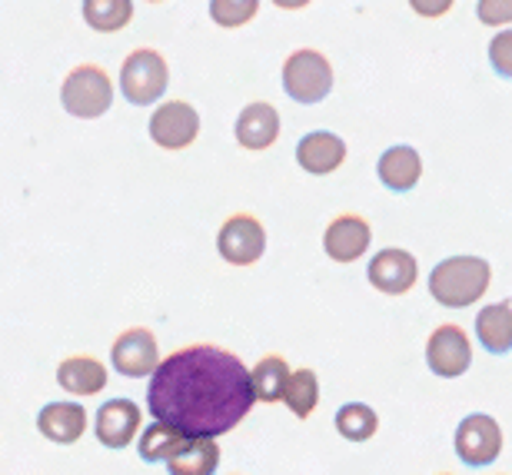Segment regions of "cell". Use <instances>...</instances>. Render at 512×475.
Instances as JSON below:
<instances>
[{
    "label": "cell",
    "instance_id": "ffe728a7",
    "mask_svg": "<svg viewBox=\"0 0 512 475\" xmlns=\"http://www.w3.org/2000/svg\"><path fill=\"white\" fill-rule=\"evenodd\" d=\"M220 466V446L213 439H190L167 462L170 475H213Z\"/></svg>",
    "mask_w": 512,
    "mask_h": 475
},
{
    "label": "cell",
    "instance_id": "d4e9b609",
    "mask_svg": "<svg viewBox=\"0 0 512 475\" xmlns=\"http://www.w3.org/2000/svg\"><path fill=\"white\" fill-rule=\"evenodd\" d=\"M283 402L290 406V412H293L296 419H306V416H310V412L316 409V402H320V382H316V373H313V369H296Z\"/></svg>",
    "mask_w": 512,
    "mask_h": 475
},
{
    "label": "cell",
    "instance_id": "5b68a950",
    "mask_svg": "<svg viewBox=\"0 0 512 475\" xmlns=\"http://www.w3.org/2000/svg\"><path fill=\"white\" fill-rule=\"evenodd\" d=\"M170 70L157 50H133L120 67V90L133 107H147L167 94Z\"/></svg>",
    "mask_w": 512,
    "mask_h": 475
},
{
    "label": "cell",
    "instance_id": "5bb4252c",
    "mask_svg": "<svg viewBox=\"0 0 512 475\" xmlns=\"http://www.w3.org/2000/svg\"><path fill=\"white\" fill-rule=\"evenodd\" d=\"M346 160V143L336 137V133L316 130L306 133V137L296 143V163L313 173V177H326V173L340 170Z\"/></svg>",
    "mask_w": 512,
    "mask_h": 475
},
{
    "label": "cell",
    "instance_id": "603a6c76",
    "mask_svg": "<svg viewBox=\"0 0 512 475\" xmlns=\"http://www.w3.org/2000/svg\"><path fill=\"white\" fill-rule=\"evenodd\" d=\"M84 17L90 27L100 30V34H114V30H124L130 24L133 4L130 0H87Z\"/></svg>",
    "mask_w": 512,
    "mask_h": 475
},
{
    "label": "cell",
    "instance_id": "9c48e42d",
    "mask_svg": "<svg viewBox=\"0 0 512 475\" xmlns=\"http://www.w3.org/2000/svg\"><path fill=\"white\" fill-rule=\"evenodd\" d=\"M110 363L120 376L127 379H143L153 376L160 369V353H157V339L150 329H127L117 336L114 349H110Z\"/></svg>",
    "mask_w": 512,
    "mask_h": 475
},
{
    "label": "cell",
    "instance_id": "ac0fdd59",
    "mask_svg": "<svg viewBox=\"0 0 512 475\" xmlns=\"http://www.w3.org/2000/svg\"><path fill=\"white\" fill-rule=\"evenodd\" d=\"M376 173H380V180L389 190L409 193L419 183V177H423V160H419V153L413 147H389L380 157Z\"/></svg>",
    "mask_w": 512,
    "mask_h": 475
},
{
    "label": "cell",
    "instance_id": "44dd1931",
    "mask_svg": "<svg viewBox=\"0 0 512 475\" xmlns=\"http://www.w3.org/2000/svg\"><path fill=\"white\" fill-rule=\"evenodd\" d=\"M293 369L286 366L283 356H263L253 366V392L260 402H283L286 389H290Z\"/></svg>",
    "mask_w": 512,
    "mask_h": 475
},
{
    "label": "cell",
    "instance_id": "8992f818",
    "mask_svg": "<svg viewBox=\"0 0 512 475\" xmlns=\"http://www.w3.org/2000/svg\"><path fill=\"white\" fill-rule=\"evenodd\" d=\"M503 452V429L493 416H483V412H473L459 422L456 429V456L473 469L493 466Z\"/></svg>",
    "mask_w": 512,
    "mask_h": 475
},
{
    "label": "cell",
    "instance_id": "ba28073f",
    "mask_svg": "<svg viewBox=\"0 0 512 475\" xmlns=\"http://www.w3.org/2000/svg\"><path fill=\"white\" fill-rule=\"evenodd\" d=\"M217 250H220L223 260L233 263V266L256 263L266 250V233H263L260 220H256V216H247V213L230 216V220L220 226Z\"/></svg>",
    "mask_w": 512,
    "mask_h": 475
},
{
    "label": "cell",
    "instance_id": "8fae6325",
    "mask_svg": "<svg viewBox=\"0 0 512 475\" xmlns=\"http://www.w3.org/2000/svg\"><path fill=\"white\" fill-rule=\"evenodd\" d=\"M370 283L380 289L386 296H403L409 289L416 286V276H419V266L413 260V253L406 250H396V246H389V250H380L370 260Z\"/></svg>",
    "mask_w": 512,
    "mask_h": 475
},
{
    "label": "cell",
    "instance_id": "7c38bea8",
    "mask_svg": "<svg viewBox=\"0 0 512 475\" xmlns=\"http://www.w3.org/2000/svg\"><path fill=\"white\" fill-rule=\"evenodd\" d=\"M323 250L333 263H353L370 250V223L363 216H336V220L326 226L323 236Z\"/></svg>",
    "mask_w": 512,
    "mask_h": 475
},
{
    "label": "cell",
    "instance_id": "277c9868",
    "mask_svg": "<svg viewBox=\"0 0 512 475\" xmlns=\"http://www.w3.org/2000/svg\"><path fill=\"white\" fill-rule=\"evenodd\" d=\"M283 90L293 103H320L333 90V67L320 50H293L283 64Z\"/></svg>",
    "mask_w": 512,
    "mask_h": 475
},
{
    "label": "cell",
    "instance_id": "cb8c5ba5",
    "mask_svg": "<svg viewBox=\"0 0 512 475\" xmlns=\"http://www.w3.org/2000/svg\"><path fill=\"white\" fill-rule=\"evenodd\" d=\"M376 429H380V416L370 406H363V402H350V406L336 412V432L350 442H366L370 436H376Z\"/></svg>",
    "mask_w": 512,
    "mask_h": 475
},
{
    "label": "cell",
    "instance_id": "e0dca14e",
    "mask_svg": "<svg viewBox=\"0 0 512 475\" xmlns=\"http://www.w3.org/2000/svg\"><path fill=\"white\" fill-rule=\"evenodd\" d=\"M57 382L70 396H97L107 389V369L94 356H70L60 363Z\"/></svg>",
    "mask_w": 512,
    "mask_h": 475
},
{
    "label": "cell",
    "instance_id": "9a60e30c",
    "mask_svg": "<svg viewBox=\"0 0 512 475\" xmlns=\"http://www.w3.org/2000/svg\"><path fill=\"white\" fill-rule=\"evenodd\" d=\"M37 429L40 436L57 442V446H70L87 432V412L80 402H50V406L40 409Z\"/></svg>",
    "mask_w": 512,
    "mask_h": 475
},
{
    "label": "cell",
    "instance_id": "d6986e66",
    "mask_svg": "<svg viewBox=\"0 0 512 475\" xmlns=\"http://www.w3.org/2000/svg\"><path fill=\"white\" fill-rule=\"evenodd\" d=\"M476 336L483 343L486 353L503 356L512 349V306L509 303H493L483 306L476 316Z\"/></svg>",
    "mask_w": 512,
    "mask_h": 475
},
{
    "label": "cell",
    "instance_id": "2e32d148",
    "mask_svg": "<svg viewBox=\"0 0 512 475\" xmlns=\"http://www.w3.org/2000/svg\"><path fill=\"white\" fill-rule=\"evenodd\" d=\"M233 133H237L240 147L266 150V147H273L276 137H280V113H276L270 103H250V107L240 110Z\"/></svg>",
    "mask_w": 512,
    "mask_h": 475
},
{
    "label": "cell",
    "instance_id": "30bf717a",
    "mask_svg": "<svg viewBox=\"0 0 512 475\" xmlns=\"http://www.w3.org/2000/svg\"><path fill=\"white\" fill-rule=\"evenodd\" d=\"M426 363L436 376L456 379L463 376L469 363H473V346H469L466 333L459 326H439L426 343Z\"/></svg>",
    "mask_w": 512,
    "mask_h": 475
},
{
    "label": "cell",
    "instance_id": "484cf974",
    "mask_svg": "<svg viewBox=\"0 0 512 475\" xmlns=\"http://www.w3.org/2000/svg\"><path fill=\"white\" fill-rule=\"evenodd\" d=\"M260 10V4L256 0H213L210 4V17L217 20L220 27H243L247 20Z\"/></svg>",
    "mask_w": 512,
    "mask_h": 475
},
{
    "label": "cell",
    "instance_id": "4316f807",
    "mask_svg": "<svg viewBox=\"0 0 512 475\" xmlns=\"http://www.w3.org/2000/svg\"><path fill=\"white\" fill-rule=\"evenodd\" d=\"M489 60H493L499 77L512 80V30H499L493 37V44H489Z\"/></svg>",
    "mask_w": 512,
    "mask_h": 475
},
{
    "label": "cell",
    "instance_id": "52a82bcc",
    "mask_svg": "<svg viewBox=\"0 0 512 475\" xmlns=\"http://www.w3.org/2000/svg\"><path fill=\"white\" fill-rule=\"evenodd\" d=\"M200 133V113L187 100L160 103L150 117V140L163 150H183L197 140Z\"/></svg>",
    "mask_w": 512,
    "mask_h": 475
},
{
    "label": "cell",
    "instance_id": "7a4b0ae2",
    "mask_svg": "<svg viewBox=\"0 0 512 475\" xmlns=\"http://www.w3.org/2000/svg\"><path fill=\"white\" fill-rule=\"evenodd\" d=\"M493 270L479 256H449V260L436 263V270L429 273V293L439 306L449 309H466L479 303V296L489 289Z\"/></svg>",
    "mask_w": 512,
    "mask_h": 475
},
{
    "label": "cell",
    "instance_id": "3957f363",
    "mask_svg": "<svg viewBox=\"0 0 512 475\" xmlns=\"http://www.w3.org/2000/svg\"><path fill=\"white\" fill-rule=\"evenodd\" d=\"M60 103L70 117L80 120H97L104 117L114 103V84H110L107 70L94 64H80L67 74L64 87H60Z\"/></svg>",
    "mask_w": 512,
    "mask_h": 475
},
{
    "label": "cell",
    "instance_id": "7402d4cb",
    "mask_svg": "<svg viewBox=\"0 0 512 475\" xmlns=\"http://www.w3.org/2000/svg\"><path fill=\"white\" fill-rule=\"evenodd\" d=\"M187 436L177 432L173 426H163V422H153L150 429H143L140 436V459L143 462H170L177 452L187 446Z\"/></svg>",
    "mask_w": 512,
    "mask_h": 475
},
{
    "label": "cell",
    "instance_id": "6da1fadb",
    "mask_svg": "<svg viewBox=\"0 0 512 475\" xmlns=\"http://www.w3.org/2000/svg\"><path fill=\"white\" fill-rule=\"evenodd\" d=\"M253 369L220 346H187L160 363L147 386L150 416L187 439H217L250 416Z\"/></svg>",
    "mask_w": 512,
    "mask_h": 475
},
{
    "label": "cell",
    "instance_id": "83f0119b",
    "mask_svg": "<svg viewBox=\"0 0 512 475\" xmlns=\"http://www.w3.org/2000/svg\"><path fill=\"white\" fill-rule=\"evenodd\" d=\"M476 14L483 24H512V0L503 4V0H483V4L476 7Z\"/></svg>",
    "mask_w": 512,
    "mask_h": 475
},
{
    "label": "cell",
    "instance_id": "4fadbf2b",
    "mask_svg": "<svg viewBox=\"0 0 512 475\" xmlns=\"http://www.w3.org/2000/svg\"><path fill=\"white\" fill-rule=\"evenodd\" d=\"M140 429V409L130 399H110L97 409L94 432L100 446L107 449H127Z\"/></svg>",
    "mask_w": 512,
    "mask_h": 475
}]
</instances>
